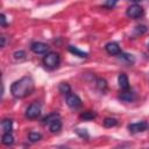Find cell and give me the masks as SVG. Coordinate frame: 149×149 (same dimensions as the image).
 <instances>
[{
	"label": "cell",
	"instance_id": "cell-18",
	"mask_svg": "<svg viewBox=\"0 0 149 149\" xmlns=\"http://www.w3.org/2000/svg\"><path fill=\"white\" fill-rule=\"evenodd\" d=\"M116 125H118V120L115 118H106L104 120V126L106 128H112V127H114Z\"/></svg>",
	"mask_w": 149,
	"mask_h": 149
},
{
	"label": "cell",
	"instance_id": "cell-26",
	"mask_svg": "<svg viewBox=\"0 0 149 149\" xmlns=\"http://www.w3.org/2000/svg\"><path fill=\"white\" fill-rule=\"evenodd\" d=\"M5 42H6V38H5V36H1V47H2V48L5 47Z\"/></svg>",
	"mask_w": 149,
	"mask_h": 149
},
{
	"label": "cell",
	"instance_id": "cell-11",
	"mask_svg": "<svg viewBox=\"0 0 149 149\" xmlns=\"http://www.w3.org/2000/svg\"><path fill=\"white\" fill-rule=\"evenodd\" d=\"M119 98H120L122 101L132 102V101H134V100L136 99V94H135L133 91H130V90H126V91H123V92L120 94Z\"/></svg>",
	"mask_w": 149,
	"mask_h": 149
},
{
	"label": "cell",
	"instance_id": "cell-1",
	"mask_svg": "<svg viewBox=\"0 0 149 149\" xmlns=\"http://www.w3.org/2000/svg\"><path fill=\"white\" fill-rule=\"evenodd\" d=\"M35 83L30 76H24L10 85V93L16 99H22L34 92Z\"/></svg>",
	"mask_w": 149,
	"mask_h": 149
},
{
	"label": "cell",
	"instance_id": "cell-9",
	"mask_svg": "<svg viewBox=\"0 0 149 149\" xmlns=\"http://www.w3.org/2000/svg\"><path fill=\"white\" fill-rule=\"evenodd\" d=\"M105 50H106V52L108 55H112V56H119L122 52L116 42H108L105 45Z\"/></svg>",
	"mask_w": 149,
	"mask_h": 149
},
{
	"label": "cell",
	"instance_id": "cell-8",
	"mask_svg": "<svg viewBox=\"0 0 149 149\" xmlns=\"http://www.w3.org/2000/svg\"><path fill=\"white\" fill-rule=\"evenodd\" d=\"M148 128V123L146 121H139V122H134L128 125V130L132 134H136V133H141L144 132Z\"/></svg>",
	"mask_w": 149,
	"mask_h": 149
},
{
	"label": "cell",
	"instance_id": "cell-5",
	"mask_svg": "<svg viewBox=\"0 0 149 149\" xmlns=\"http://www.w3.org/2000/svg\"><path fill=\"white\" fill-rule=\"evenodd\" d=\"M41 115V105L38 102H33L26 109V118L29 120H35Z\"/></svg>",
	"mask_w": 149,
	"mask_h": 149
},
{
	"label": "cell",
	"instance_id": "cell-21",
	"mask_svg": "<svg viewBox=\"0 0 149 149\" xmlns=\"http://www.w3.org/2000/svg\"><path fill=\"white\" fill-rule=\"evenodd\" d=\"M13 56H14V58H15V59L21 61V59H24V57H26V52H24V51H22V50H20V51H15Z\"/></svg>",
	"mask_w": 149,
	"mask_h": 149
},
{
	"label": "cell",
	"instance_id": "cell-4",
	"mask_svg": "<svg viewBox=\"0 0 149 149\" xmlns=\"http://www.w3.org/2000/svg\"><path fill=\"white\" fill-rule=\"evenodd\" d=\"M126 14H127V16L130 17V19H140V17L143 16L144 9H143L142 6H140V5H137V3H134V5H130V6L127 8Z\"/></svg>",
	"mask_w": 149,
	"mask_h": 149
},
{
	"label": "cell",
	"instance_id": "cell-22",
	"mask_svg": "<svg viewBox=\"0 0 149 149\" xmlns=\"http://www.w3.org/2000/svg\"><path fill=\"white\" fill-rule=\"evenodd\" d=\"M76 133H77L80 137H83V139H88V134H87L86 129H76Z\"/></svg>",
	"mask_w": 149,
	"mask_h": 149
},
{
	"label": "cell",
	"instance_id": "cell-3",
	"mask_svg": "<svg viewBox=\"0 0 149 149\" xmlns=\"http://www.w3.org/2000/svg\"><path fill=\"white\" fill-rule=\"evenodd\" d=\"M43 65L48 69V70H55L59 66L61 63V57L57 52L55 51H49L47 54H44V57L42 59Z\"/></svg>",
	"mask_w": 149,
	"mask_h": 149
},
{
	"label": "cell",
	"instance_id": "cell-2",
	"mask_svg": "<svg viewBox=\"0 0 149 149\" xmlns=\"http://www.w3.org/2000/svg\"><path fill=\"white\" fill-rule=\"evenodd\" d=\"M43 125L48 126L52 134L59 133L62 129V120L58 113H50L43 119Z\"/></svg>",
	"mask_w": 149,
	"mask_h": 149
},
{
	"label": "cell",
	"instance_id": "cell-13",
	"mask_svg": "<svg viewBox=\"0 0 149 149\" xmlns=\"http://www.w3.org/2000/svg\"><path fill=\"white\" fill-rule=\"evenodd\" d=\"M1 128L3 133H12L13 130V120L12 119H3L1 121Z\"/></svg>",
	"mask_w": 149,
	"mask_h": 149
},
{
	"label": "cell",
	"instance_id": "cell-12",
	"mask_svg": "<svg viewBox=\"0 0 149 149\" xmlns=\"http://www.w3.org/2000/svg\"><path fill=\"white\" fill-rule=\"evenodd\" d=\"M68 50H69L71 54H73L74 56H78V57H80V58H87V56H88L87 52H85V51L78 49V48L74 47V45H69V47H68Z\"/></svg>",
	"mask_w": 149,
	"mask_h": 149
},
{
	"label": "cell",
	"instance_id": "cell-17",
	"mask_svg": "<svg viewBox=\"0 0 149 149\" xmlns=\"http://www.w3.org/2000/svg\"><path fill=\"white\" fill-rule=\"evenodd\" d=\"M95 84H97V87H98L99 91H101L102 93L106 92V90H107V81L104 78H98Z\"/></svg>",
	"mask_w": 149,
	"mask_h": 149
},
{
	"label": "cell",
	"instance_id": "cell-16",
	"mask_svg": "<svg viewBox=\"0 0 149 149\" xmlns=\"http://www.w3.org/2000/svg\"><path fill=\"white\" fill-rule=\"evenodd\" d=\"M119 57L122 59V61H125L128 65H132V64H134V62H135V58H134V56L133 55H129V54H125V52H121L120 55H119Z\"/></svg>",
	"mask_w": 149,
	"mask_h": 149
},
{
	"label": "cell",
	"instance_id": "cell-27",
	"mask_svg": "<svg viewBox=\"0 0 149 149\" xmlns=\"http://www.w3.org/2000/svg\"><path fill=\"white\" fill-rule=\"evenodd\" d=\"M132 1H134V2H140V1H143V0H132Z\"/></svg>",
	"mask_w": 149,
	"mask_h": 149
},
{
	"label": "cell",
	"instance_id": "cell-25",
	"mask_svg": "<svg viewBox=\"0 0 149 149\" xmlns=\"http://www.w3.org/2000/svg\"><path fill=\"white\" fill-rule=\"evenodd\" d=\"M0 21H1V27H6L7 26V22H6V16H5V14H1L0 15Z\"/></svg>",
	"mask_w": 149,
	"mask_h": 149
},
{
	"label": "cell",
	"instance_id": "cell-19",
	"mask_svg": "<svg viewBox=\"0 0 149 149\" xmlns=\"http://www.w3.org/2000/svg\"><path fill=\"white\" fill-rule=\"evenodd\" d=\"M95 116H97V114L94 112H92V111H86V112L80 114V118L84 119V120H93Z\"/></svg>",
	"mask_w": 149,
	"mask_h": 149
},
{
	"label": "cell",
	"instance_id": "cell-15",
	"mask_svg": "<svg viewBox=\"0 0 149 149\" xmlns=\"http://www.w3.org/2000/svg\"><path fill=\"white\" fill-rule=\"evenodd\" d=\"M58 90H59V92L63 94V95H68L69 93H71V87H70V85L68 84V83H65V81H63V83H61L59 85H58Z\"/></svg>",
	"mask_w": 149,
	"mask_h": 149
},
{
	"label": "cell",
	"instance_id": "cell-20",
	"mask_svg": "<svg viewBox=\"0 0 149 149\" xmlns=\"http://www.w3.org/2000/svg\"><path fill=\"white\" fill-rule=\"evenodd\" d=\"M30 142H37L42 139V134L41 133H37V132H30L29 135H28Z\"/></svg>",
	"mask_w": 149,
	"mask_h": 149
},
{
	"label": "cell",
	"instance_id": "cell-24",
	"mask_svg": "<svg viewBox=\"0 0 149 149\" xmlns=\"http://www.w3.org/2000/svg\"><path fill=\"white\" fill-rule=\"evenodd\" d=\"M135 31H136V34H143V33L147 31V28L144 26H137L136 29H135Z\"/></svg>",
	"mask_w": 149,
	"mask_h": 149
},
{
	"label": "cell",
	"instance_id": "cell-14",
	"mask_svg": "<svg viewBox=\"0 0 149 149\" xmlns=\"http://www.w3.org/2000/svg\"><path fill=\"white\" fill-rule=\"evenodd\" d=\"M1 142L3 146H12L14 143V136L12 135V133H3L1 137Z\"/></svg>",
	"mask_w": 149,
	"mask_h": 149
},
{
	"label": "cell",
	"instance_id": "cell-23",
	"mask_svg": "<svg viewBox=\"0 0 149 149\" xmlns=\"http://www.w3.org/2000/svg\"><path fill=\"white\" fill-rule=\"evenodd\" d=\"M119 0H105V6L107 8H113Z\"/></svg>",
	"mask_w": 149,
	"mask_h": 149
},
{
	"label": "cell",
	"instance_id": "cell-7",
	"mask_svg": "<svg viewBox=\"0 0 149 149\" xmlns=\"http://www.w3.org/2000/svg\"><path fill=\"white\" fill-rule=\"evenodd\" d=\"M49 48L50 47L47 43H43V42H33L30 44V50L34 54H37V55H43V54L49 52Z\"/></svg>",
	"mask_w": 149,
	"mask_h": 149
},
{
	"label": "cell",
	"instance_id": "cell-28",
	"mask_svg": "<svg viewBox=\"0 0 149 149\" xmlns=\"http://www.w3.org/2000/svg\"><path fill=\"white\" fill-rule=\"evenodd\" d=\"M148 45H149V44H148Z\"/></svg>",
	"mask_w": 149,
	"mask_h": 149
},
{
	"label": "cell",
	"instance_id": "cell-6",
	"mask_svg": "<svg viewBox=\"0 0 149 149\" xmlns=\"http://www.w3.org/2000/svg\"><path fill=\"white\" fill-rule=\"evenodd\" d=\"M65 99H66V105L70 107V108H72V109H77V108H79L80 106H81V99L77 95V94H74V93H69L66 97H65Z\"/></svg>",
	"mask_w": 149,
	"mask_h": 149
},
{
	"label": "cell",
	"instance_id": "cell-10",
	"mask_svg": "<svg viewBox=\"0 0 149 149\" xmlns=\"http://www.w3.org/2000/svg\"><path fill=\"white\" fill-rule=\"evenodd\" d=\"M118 84H119V87L123 91L126 90H129V80H128V77L126 73H120L119 77H118Z\"/></svg>",
	"mask_w": 149,
	"mask_h": 149
}]
</instances>
